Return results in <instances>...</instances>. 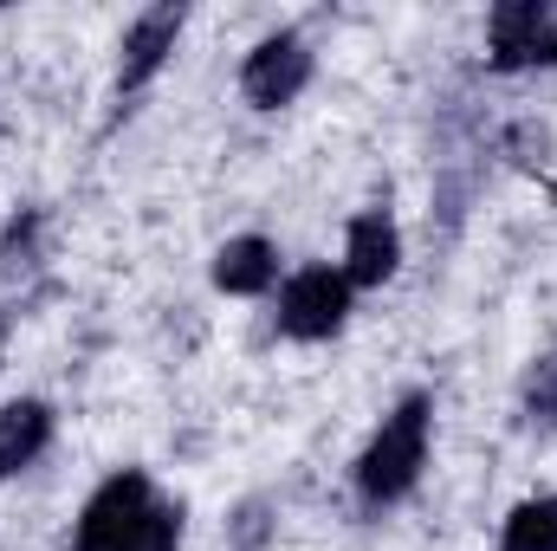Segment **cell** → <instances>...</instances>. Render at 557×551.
I'll return each mask as SVG.
<instances>
[{
  "label": "cell",
  "instance_id": "1",
  "mask_svg": "<svg viewBox=\"0 0 557 551\" xmlns=\"http://www.w3.org/2000/svg\"><path fill=\"white\" fill-rule=\"evenodd\" d=\"M428 454H434V396H428V390H409V396H396V403L383 409V421L363 434V448H357V461H350V493H357V506H363L370 519L396 513V506L421 487Z\"/></svg>",
  "mask_w": 557,
  "mask_h": 551
},
{
  "label": "cell",
  "instance_id": "2",
  "mask_svg": "<svg viewBox=\"0 0 557 551\" xmlns=\"http://www.w3.org/2000/svg\"><path fill=\"white\" fill-rule=\"evenodd\" d=\"M350 311H357V285L344 279L337 260H305L273 292V331L285 344H331L344 338Z\"/></svg>",
  "mask_w": 557,
  "mask_h": 551
},
{
  "label": "cell",
  "instance_id": "3",
  "mask_svg": "<svg viewBox=\"0 0 557 551\" xmlns=\"http://www.w3.org/2000/svg\"><path fill=\"white\" fill-rule=\"evenodd\" d=\"M311 78H318V52H311V39L298 26L260 33L247 46V59H240V98L253 111H292L311 91Z\"/></svg>",
  "mask_w": 557,
  "mask_h": 551
},
{
  "label": "cell",
  "instance_id": "4",
  "mask_svg": "<svg viewBox=\"0 0 557 551\" xmlns=\"http://www.w3.org/2000/svg\"><path fill=\"white\" fill-rule=\"evenodd\" d=\"M182 33H188V7L182 0H156V7H143L137 20L124 26V39H117V78H111L117 111H131L143 91L175 65Z\"/></svg>",
  "mask_w": 557,
  "mask_h": 551
},
{
  "label": "cell",
  "instance_id": "5",
  "mask_svg": "<svg viewBox=\"0 0 557 551\" xmlns=\"http://www.w3.org/2000/svg\"><path fill=\"white\" fill-rule=\"evenodd\" d=\"M557 65V7L552 0H499L486 13V72L532 78Z\"/></svg>",
  "mask_w": 557,
  "mask_h": 551
},
{
  "label": "cell",
  "instance_id": "6",
  "mask_svg": "<svg viewBox=\"0 0 557 551\" xmlns=\"http://www.w3.org/2000/svg\"><path fill=\"white\" fill-rule=\"evenodd\" d=\"M156 500H162V487L149 480V467H111L72 519V551H117Z\"/></svg>",
  "mask_w": 557,
  "mask_h": 551
},
{
  "label": "cell",
  "instance_id": "7",
  "mask_svg": "<svg viewBox=\"0 0 557 551\" xmlns=\"http://www.w3.org/2000/svg\"><path fill=\"white\" fill-rule=\"evenodd\" d=\"M344 279L357 292H383L389 279L403 273V221L389 208H357L344 221Z\"/></svg>",
  "mask_w": 557,
  "mask_h": 551
},
{
  "label": "cell",
  "instance_id": "8",
  "mask_svg": "<svg viewBox=\"0 0 557 551\" xmlns=\"http://www.w3.org/2000/svg\"><path fill=\"white\" fill-rule=\"evenodd\" d=\"M208 279L221 298H273L278 279H285V254L267 234H227L208 260Z\"/></svg>",
  "mask_w": 557,
  "mask_h": 551
},
{
  "label": "cell",
  "instance_id": "9",
  "mask_svg": "<svg viewBox=\"0 0 557 551\" xmlns=\"http://www.w3.org/2000/svg\"><path fill=\"white\" fill-rule=\"evenodd\" d=\"M52 434H59V409H52L46 396H13V403H0V487L20 480V474H33V467L46 461Z\"/></svg>",
  "mask_w": 557,
  "mask_h": 551
},
{
  "label": "cell",
  "instance_id": "10",
  "mask_svg": "<svg viewBox=\"0 0 557 551\" xmlns=\"http://www.w3.org/2000/svg\"><path fill=\"white\" fill-rule=\"evenodd\" d=\"M499 551H557V493H525L499 519Z\"/></svg>",
  "mask_w": 557,
  "mask_h": 551
},
{
  "label": "cell",
  "instance_id": "11",
  "mask_svg": "<svg viewBox=\"0 0 557 551\" xmlns=\"http://www.w3.org/2000/svg\"><path fill=\"white\" fill-rule=\"evenodd\" d=\"M519 415H525L539 434H557V344L539 351V357L519 370Z\"/></svg>",
  "mask_w": 557,
  "mask_h": 551
},
{
  "label": "cell",
  "instance_id": "12",
  "mask_svg": "<svg viewBox=\"0 0 557 551\" xmlns=\"http://www.w3.org/2000/svg\"><path fill=\"white\" fill-rule=\"evenodd\" d=\"M39 260H46V215H39V208H20V215L0 228V273L26 279Z\"/></svg>",
  "mask_w": 557,
  "mask_h": 551
},
{
  "label": "cell",
  "instance_id": "13",
  "mask_svg": "<svg viewBox=\"0 0 557 551\" xmlns=\"http://www.w3.org/2000/svg\"><path fill=\"white\" fill-rule=\"evenodd\" d=\"M182 546H188V506L162 493V500L137 519V532H131L117 551H182Z\"/></svg>",
  "mask_w": 557,
  "mask_h": 551
},
{
  "label": "cell",
  "instance_id": "14",
  "mask_svg": "<svg viewBox=\"0 0 557 551\" xmlns=\"http://www.w3.org/2000/svg\"><path fill=\"white\" fill-rule=\"evenodd\" d=\"M273 539H278V506L267 493H247L227 513V551H273Z\"/></svg>",
  "mask_w": 557,
  "mask_h": 551
},
{
  "label": "cell",
  "instance_id": "15",
  "mask_svg": "<svg viewBox=\"0 0 557 551\" xmlns=\"http://www.w3.org/2000/svg\"><path fill=\"white\" fill-rule=\"evenodd\" d=\"M506 149L525 162V169H539L545 156H552V131L545 124H512V137H506Z\"/></svg>",
  "mask_w": 557,
  "mask_h": 551
},
{
  "label": "cell",
  "instance_id": "16",
  "mask_svg": "<svg viewBox=\"0 0 557 551\" xmlns=\"http://www.w3.org/2000/svg\"><path fill=\"white\" fill-rule=\"evenodd\" d=\"M0 364H7V338H0Z\"/></svg>",
  "mask_w": 557,
  "mask_h": 551
}]
</instances>
